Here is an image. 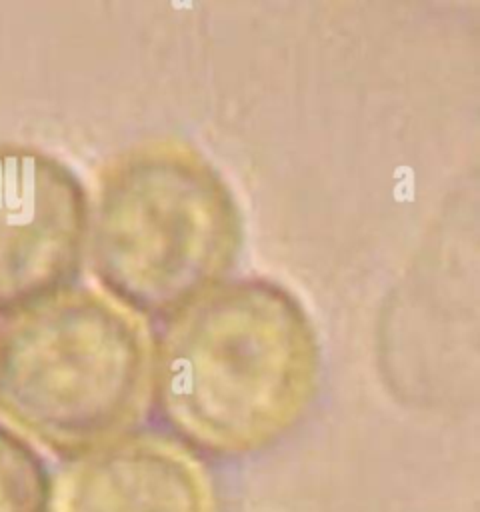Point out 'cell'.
I'll use <instances>...</instances> for the list:
<instances>
[{"mask_svg": "<svg viewBox=\"0 0 480 512\" xmlns=\"http://www.w3.org/2000/svg\"><path fill=\"white\" fill-rule=\"evenodd\" d=\"M152 336L102 290L70 286L0 320V416L62 458H82L144 420Z\"/></svg>", "mask_w": 480, "mask_h": 512, "instance_id": "3", "label": "cell"}, {"mask_svg": "<svg viewBox=\"0 0 480 512\" xmlns=\"http://www.w3.org/2000/svg\"><path fill=\"white\" fill-rule=\"evenodd\" d=\"M54 490L40 452L0 422V512H54Z\"/></svg>", "mask_w": 480, "mask_h": 512, "instance_id": "6", "label": "cell"}, {"mask_svg": "<svg viewBox=\"0 0 480 512\" xmlns=\"http://www.w3.org/2000/svg\"><path fill=\"white\" fill-rule=\"evenodd\" d=\"M242 242L240 202L196 146L144 140L98 170L86 258L102 292L136 316L168 318L222 284Z\"/></svg>", "mask_w": 480, "mask_h": 512, "instance_id": "2", "label": "cell"}, {"mask_svg": "<svg viewBox=\"0 0 480 512\" xmlns=\"http://www.w3.org/2000/svg\"><path fill=\"white\" fill-rule=\"evenodd\" d=\"M90 196L72 166L28 144H0V316L74 284L86 258Z\"/></svg>", "mask_w": 480, "mask_h": 512, "instance_id": "4", "label": "cell"}, {"mask_svg": "<svg viewBox=\"0 0 480 512\" xmlns=\"http://www.w3.org/2000/svg\"><path fill=\"white\" fill-rule=\"evenodd\" d=\"M322 346L304 302L264 276L224 280L152 336V396L174 440L210 456L262 450L310 408Z\"/></svg>", "mask_w": 480, "mask_h": 512, "instance_id": "1", "label": "cell"}, {"mask_svg": "<svg viewBox=\"0 0 480 512\" xmlns=\"http://www.w3.org/2000/svg\"><path fill=\"white\" fill-rule=\"evenodd\" d=\"M54 512H216V494L192 450L132 432L68 466Z\"/></svg>", "mask_w": 480, "mask_h": 512, "instance_id": "5", "label": "cell"}]
</instances>
